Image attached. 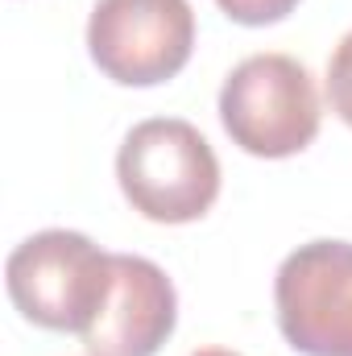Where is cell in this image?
Returning a JSON list of instances; mask_svg holds the SVG:
<instances>
[{"mask_svg":"<svg viewBox=\"0 0 352 356\" xmlns=\"http://www.w3.org/2000/svg\"><path fill=\"white\" fill-rule=\"evenodd\" d=\"M178 323V294L150 257L112 253V294L79 336L88 356H154Z\"/></svg>","mask_w":352,"mask_h":356,"instance_id":"8992f818","label":"cell"},{"mask_svg":"<svg viewBox=\"0 0 352 356\" xmlns=\"http://www.w3.org/2000/svg\"><path fill=\"white\" fill-rule=\"evenodd\" d=\"M319 91L290 54H249L220 88V124L253 158H294L319 137Z\"/></svg>","mask_w":352,"mask_h":356,"instance_id":"3957f363","label":"cell"},{"mask_svg":"<svg viewBox=\"0 0 352 356\" xmlns=\"http://www.w3.org/2000/svg\"><path fill=\"white\" fill-rule=\"evenodd\" d=\"M328 104L352 129V29L340 38V46L332 50V63H328Z\"/></svg>","mask_w":352,"mask_h":356,"instance_id":"52a82bcc","label":"cell"},{"mask_svg":"<svg viewBox=\"0 0 352 356\" xmlns=\"http://www.w3.org/2000/svg\"><path fill=\"white\" fill-rule=\"evenodd\" d=\"M216 4H220V13H224L228 21L249 25V29L278 25V21H286V17L298 8V0H216Z\"/></svg>","mask_w":352,"mask_h":356,"instance_id":"ba28073f","label":"cell"},{"mask_svg":"<svg viewBox=\"0 0 352 356\" xmlns=\"http://www.w3.org/2000/svg\"><path fill=\"white\" fill-rule=\"evenodd\" d=\"M286 344L303 356H352V245L307 241L273 277Z\"/></svg>","mask_w":352,"mask_h":356,"instance_id":"5b68a950","label":"cell"},{"mask_svg":"<svg viewBox=\"0 0 352 356\" xmlns=\"http://www.w3.org/2000/svg\"><path fill=\"white\" fill-rule=\"evenodd\" d=\"M4 282L21 319L83 336L112 294V253L83 232L46 228L8 253Z\"/></svg>","mask_w":352,"mask_h":356,"instance_id":"7a4b0ae2","label":"cell"},{"mask_svg":"<svg viewBox=\"0 0 352 356\" xmlns=\"http://www.w3.org/2000/svg\"><path fill=\"white\" fill-rule=\"evenodd\" d=\"M195 50L191 0H95L88 17L91 63L120 88L175 79Z\"/></svg>","mask_w":352,"mask_h":356,"instance_id":"277c9868","label":"cell"},{"mask_svg":"<svg viewBox=\"0 0 352 356\" xmlns=\"http://www.w3.org/2000/svg\"><path fill=\"white\" fill-rule=\"evenodd\" d=\"M191 356H241V353H228V348H199V353Z\"/></svg>","mask_w":352,"mask_h":356,"instance_id":"9c48e42d","label":"cell"},{"mask_svg":"<svg viewBox=\"0 0 352 356\" xmlns=\"http://www.w3.org/2000/svg\"><path fill=\"white\" fill-rule=\"evenodd\" d=\"M116 182L145 220L195 224L220 199V158L191 120L154 116L120 141Z\"/></svg>","mask_w":352,"mask_h":356,"instance_id":"6da1fadb","label":"cell"}]
</instances>
